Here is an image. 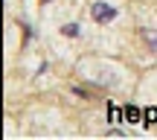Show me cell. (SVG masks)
<instances>
[{"label": "cell", "mask_w": 157, "mask_h": 140, "mask_svg": "<svg viewBox=\"0 0 157 140\" xmlns=\"http://www.w3.org/2000/svg\"><path fill=\"white\" fill-rule=\"evenodd\" d=\"M61 35H67V38H76V35H78V23H64V26H61Z\"/></svg>", "instance_id": "3"}, {"label": "cell", "mask_w": 157, "mask_h": 140, "mask_svg": "<svg viewBox=\"0 0 157 140\" xmlns=\"http://www.w3.org/2000/svg\"><path fill=\"white\" fill-rule=\"evenodd\" d=\"M90 18L99 21V23H111L113 18H117V6H111V3H93V6H90Z\"/></svg>", "instance_id": "1"}, {"label": "cell", "mask_w": 157, "mask_h": 140, "mask_svg": "<svg viewBox=\"0 0 157 140\" xmlns=\"http://www.w3.org/2000/svg\"><path fill=\"white\" fill-rule=\"evenodd\" d=\"M143 41H146L151 50H157V29H143Z\"/></svg>", "instance_id": "2"}, {"label": "cell", "mask_w": 157, "mask_h": 140, "mask_svg": "<svg viewBox=\"0 0 157 140\" xmlns=\"http://www.w3.org/2000/svg\"><path fill=\"white\" fill-rule=\"evenodd\" d=\"M44 3H50V0H44Z\"/></svg>", "instance_id": "4"}]
</instances>
